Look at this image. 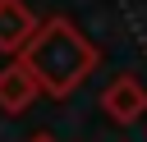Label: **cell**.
<instances>
[{"mask_svg": "<svg viewBox=\"0 0 147 142\" xmlns=\"http://www.w3.org/2000/svg\"><path fill=\"white\" fill-rule=\"evenodd\" d=\"M28 142H55V137H51V133H32Z\"/></svg>", "mask_w": 147, "mask_h": 142, "instance_id": "5b68a950", "label": "cell"}, {"mask_svg": "<svg viewBox=\"0 0 147 142\" xmlns=\"http://www.w3.org/2000/svg\"><path fill=\"white\" fill-rule=\"evenodd\" d=\"M18 60L46 96H74L96 69V46H92V37H83V27L74 18L55 14V18L37 23V32L18 50Z\"/></svg>", "mask_w": 147, "mask_h": 142, "instance_id": "6da1fadb", "label": "cell"}, {"mask_svg": "<svg viewBox=\"0 0 147 142\" xmlns=\"http://www.w3.org/2000/svg\"><path fill=\"white\" fill-rule=\"evenodd\" d=\"M101 110L110 124H138L147 115V87L133 78V73H119L110 78V87L101 92Z\"/></svg>", "mask_w": 147, "mask_h": 142, "instance_id": "7a4b0ae2", "label": "cell"}, {"mask_svg": "<svg viewBox=\"0 0 147 142\" xmlns=\"http://www.w3.org/2000/svg\"><path fill=\"white\" fill-rule=\"evenodd\" d=\"M37 96H41L37 78H32V73L23 69V60L14 55V60L0 69V110H5V115H23Z\"/></svg>", "mask_w": 147, "mask_h": 142, "instance_id": "3957f363", "label": "cell"}, {"mask_svg": "<svg viewBox=\"0 0 147 142\" xmlns=\"http://www.w3.org/2000/svg\"><path fill=\"white\" fill-rule=\"evenodd\" d=\"M37 14L28 9V0H0V50L5 55H18L28 46V37L37 32Z\"/></svg>", "mask_w": 147, "mask_h": 142, "instance_id": "277c9868", "label": "cell"}]
</instances>
